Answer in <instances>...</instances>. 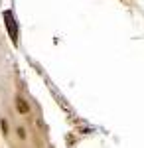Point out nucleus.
I'll use <instances>...</instances> for the list:
<instances>
[{
    "instance_id": "1",
    "label": "nucleus",
    "mask_w": 144,
    "mask_h": 148,
    "mask_svg": "<svg viewBox=\"0 0 144 148\" xmlns=\"http://www.w3.org/2000/svg\"><path fill=\"white\" fill-rule=\"evenodd\" d=\"M18 111L20 113H28V105H26L24 99H18Z\"/></svg>"
}]
</instances>
